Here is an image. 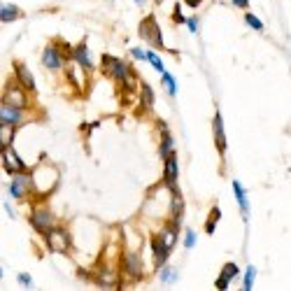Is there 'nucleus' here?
Masks as SVG:
<instances>
[{
	"mask_svg": "<svg viewBox=\"0 0 291 291\" xmlns=\"http://www.w3.org/2000/svg\"><path fill=\"white\" fill-rule=\"evenodd\" d=\"M44 235H47V247L52 249V252H68L70 249V235L61 226H56V229L52 226Z\"/></svg>",
	"mask_w": 291,
	"mask_h": 291,
	"instance_id": "1",
	"label": "nucleus"
},
{
	"mask_svg": "<svg viewBox=\"0 0 291 291\" xmlns=\"http://www.w3.org/2000/svg\"><path fill=\"white\" fill-rule=\"evenodd\" d=\"M28 88L21 84V82H9V87L5 88V93H2V103H9V105L14 107H26L28 105V96H26Z\"/></svg>",
	"mask_w": 291,
	"mask_h": 291,
	"instance_id": "2",
	"label": "nucleus"
},
{
	"mask_svg": "<svg viewBox=\"0 0 291 291\" xmlns=\"http://www.w3.org/2000/svg\"><path fill=\"white\" fill-rule=\"evenodd\" d=\"M140 35L145 37L149 44L159 47V49L166 47V44H163V37H161V28H159V24H156V19H154V17H147L140 24Z\"/></svg>",
	"mask_w": 291,
	"mask_h": 291,
	"instance_id": "3",
	"label": "nucleus"
},
{
	"mask_svg": "<svg viewBox=\"0 0 291 291\" xmlns=\"http://www.w3.org/2000/svg\"><path fill=\"white\" fill-rule=\"evenodd\" d=\"M103 70L107 72V77H112L116 82H124L128 77L126 63L119 61V58H112V56H103Z\"/></svg>",
	"mask_w": 291,
	"mask_h": 291,
	"instance_id": "4",
	"label": "nucleus"
},
{
	"mask_svg": "<svg viewBox=\"0 0 291 291\" xmlns=\"http://www.w3.org/2000/svg\"><path fill=\"white\" fill-rule=\"evenodd\" d=\"M2 166H5V173H9V175H17V173H26V166H24V161H21L17 154L12 151V147H2Z\"/></svg>",
	"mask_w": 291,
	"mask_h": 291,
	"instance_id": "5",
	"label": "nucleus"
},
{
	"mask_svg": "<svg viewBox=\"0 0 291 291\" xmlns=\"http://www.w3.org/2000/svg\"><path fill=\"white\" fill-rule=\"evenodd\" d=\"M28 189H30V175L17 173L14 179H12V184H9V196L12 198H24L28 194Z\"/></svg>",
	"mask_w": 291,
	"mask_h": 291,
	"instance_id": "6",
	"label": "nucleus"
},
{
	"mask_svg": "<svg viewBox=\"0 0 291 291\" xmlns=\"http://www.w3.org/2000/svg\"><path fill=\"white\" fill-rule=\"evenodd\" d=\"M42 63H44V68H49V70H58V68H63V65H65V63H63L61 52H58L54 44H47V47H44Z\"/></svg>",
	"mask_w": 291,
	"mask_h": 291,
	"instance_id": "7",
	"label": "nucleus"
},
{
	"mask_svg": "<svg viewBox=\"0 0 291 291\" xmlns=\"http://www.w3.org/2000/svg\"><path fill=\"white\" fill-rule=\"evenodd\" d=\"M163 182H166V186L173 191V194H177V159L175 154H170V156H166V170H163Z\"/></svg>",
	"mask_w": 291,
	"mask_h": 291,
	"instance_id": "8",
	"label": "nucleus"
},
{
	"mask_svg": "<svg viewBox=\"0 0 291 291\" xmlns=\"http://www.w3.org/2000/svg\"><path fill=\"white\" fill-rule=\"evenodd\" d=\"M124 270L131 280H140L142 277V263H140V256L135 252H126L124 256Z\"/></svg>",
	"mask_w": 291,
	"mask_h": 291,
	"instance_id": "9",
	"label": "nucleus"
},
{
	"mask_svg": "<svg viewBox=\"0 0 291 291\" xmlns=\"http://www.w3.org/2000/svg\"><path fill=\"white\" fill-rule=\"evenodd\" d=\"M30 224H33V229L40 231V233H47V231L52 229V212L49 210H35L33 214H30Z\"/></svg>",
	"mask_w": 291,
	"mask_h": 291,
	"instance_id": "10",
	"label": "nucleus"
},
{
	"mask_svg": "<svg viewBox=\"0 0 291 291\" xmlns=\"http://www.w3.org/2000/svg\"><path fill=\"white\" fill-rule=\"evenodd\" d=\"M212 131H214V145H217L219 154H226V135H224V121H221L219 112L212 119Z\"/></svg>",
	"mask_w": 291,
	"mask_h": 291,
	"instance_id": "11",
	"label": "nucleus"
},
{
	"mask_svg": "<svg viewBox=\"0 0 291 291\" xmlns=\"http://www.w3.org/2000/svg\"><path fill=\"white\" fill-rule=\"evenodd\" d=\"M82 68H84V65H80L77 61H72V63H68L65 72H68V80L80 88V91H84V88H87V77L82 75Z\"/></svg>",
	"mask_w": 291,
	"mask_h": 291,
	"instance_id": "12",
	"label": "nucleus"
},
{
	"mask_svg": "<svg viewBox=\"0 0 291 291\" xmlns=\"http://www.w3.org/2000/svg\"><path fill=\"white\" fill-rule=\"evenodd\" d=\"M238 275V265L235 263H226L224 268H221V275L217 277V282H214V287L219 291H224V289H229V284H231V280Z\"/></svg>",
	"mask_w": 291,
	"mask_h": 291,
	"instance_id": "13",
	"label": "nucleus"
},
{
	"mask_svg": "<svg viewBox=\"0 0 291 291\" xmlns=\"http://www.w3.org/2000/svg\"><path fill=\"white\" fill-rule=\"evenodd\" d=\"M0 119H2V124L17 126L19 121H21V107H14V105H9V103H2V110H0Z\"/></svg>",
	"mask_w": 291,
	"mask_h": 291,
	"instance_id": "14",
	"label": "nucleus"
},
{
	"mask_svg": "<svg viewBox=\"0 0 291 291\" xmlns=\"http://www.w3.org/2000/svg\"><path fill=\"white\" fill-rule=\"evenodd\" d=\"M14 72H17V80L21 82L28 91H33V88H35V80H33V75H30V70H28L21 61H14Z\"/></svg>",
	"mask_w": 291,
	"mask_h": 291,
	"instance_id": "15",
	"label": "nucleus"
},
{
	"mask_svg": "<svg viewBox=\"0 0 291 291\" xmlns=\"http://www.w3.org/2000/svg\"><path fill=\"white\" fill-rule=\"evenodd\" d=\"M72 61H77L80 65H84V70H91V68H93V63L88 58V49L84 42L75 44V49H72Z\"/></svg>",
	"mask_w": 291,
	"mask_h": 291,
	"instance_id": "16",
	"label": "nucleus"
},
{
	"mask_svg": "<svg viewBox=\"0 0 291 291\" xmlns=\"http://www.w3.org/2000/svg\"><path fill=\"white\" fill-rule=\"evenodd\" d=\"M151 252H154V259H156V263H159V265L166 263V259L170 256V249L163 245V240H161V238L151 240Z\"/></svg>",
	"mask_w": 291,
	"mask_h": 291,
	"instance_id": "17",
	"label": "nucleus"
},
{
	"mask_svg": "<svg viewBox=\"0 0 291 291\" xmlns=\"http://www.w3.org/2000/svg\"><path fill=\"white\" fill-rule=\"evenodd\" d=\"M233 191H235V201L240 205V212H242V217L247 219L249 217V203H247V196H245V189L240 182H233Z\"/></svg>",
	"mask_w": 291,
	"mask_h": 291,
	"instance_id": "18",
	"label": "nucleus"
},
{
	"mask_svg": "<svg viewBox=\"0 0 291 291\" xmlns=\"http://www.w3.org/2000/svg\"><path fill=\"white\" fill-rule=\"evenodd\" d=\"M161 128H163V135H161V156L166 159V156L173 154V135L166 131V124H161Z\"/></svg>",
	"mask_w": 291,
	"mask_h": 291,
	"instance_id": "19",
	"label": "nucleus"
},
{
	"mask_svg": "<svg viewBox=\"0 0 291 291\" xmlns=\"http://www.w3.org/2000/svg\"><path fill=\"white\" fill-rule=\"evenodd\" d=\"M21 17V12H19L17 5H2V12H0V19H2V24H9V21H14V19Z\"/></svg>",
	"mask_w": 291,
	"mask_h": 291,
	"instance_id": "20",
	"label": "nucleus"
},
{
	"mask_svg": "<svg viewBox=\"0 0 291 291\" xmlns=\"http://www.w3.org/2000/svg\"><path fill=\"white\" fill-rule=\"evenodd\" d=\"M182 210H184V203H182V196H179V191H177V194H173V205H170V212H173L175 224L182 219Z\"/></svg>",
	"mask_w": 291,
	"mask_h": 291,
	"instance_id": "21",
	"label": "nucleus"
},
{
	"mask_svg": "<svg viewBox=\"0 0 291 291\" xmlns=\"http://www.w3.org/2000/svg\"><path fill=\"white\" fill-rule=\"evenodd\" d=\"M98 282L103 284V287H110V284H116V282H119V277H116V270H115V268H105L103 273L98 275Z\"/></svg>",
	"mask_w": 291,
	"mask_h": 291,
	"instance_id": "22",
	"label": "nucleus"
},
{
	"mask_svg": "<svg viewBox=\"0 0 291 291\" xmlns=\"http://www.w3.org/2000/svg\"><path fill=\"white\" fill-rule=\"evenodd\" d=\"M161 240H163V245H166V247L173 252V245H175V240H177L175 229H163V233H161Z\"/></svg>",
	"mask_w": 291,
	"mask_h": 291,
	"instance_id": "23",
	"label": "nucleus"
},
{
	"mask_svg": "<svg viewBox=\"0 0 291 291\" xmlns=\"http://www.w3.org/2000/svg\"><path fill=\"white\" fill-rule=\"evenodd\" d=\"M12 135H14V126H12V124H2V133H0L2 147H9V145H12Z\"/></svg>",
	"mask_w": 291,
	"mask_h": 291,
	"instance_id": "24",
	"label": "nucleus"
},
{
	"mask_svg": "<svg viewBox=\"0 0 291 291\" xmlns=\"http://www.w3.org/2000/svg\"><path fill=\"white\" fill-rule=\"evenodd\" d=\"M142 105L154 107V91H151L149 84H142Z\"/></svg>",
	"mask_w": 291,
	"mask_h": 291,
	"instance_id": "25",
	"label": "nucleus"
},
{
	"mask_svg": "<svg viewBox=\"0 0 291 291\" xmlns=\"http://www.w3.org/2000/svg\"><path fill=\"white\" fill-rule=\"evenodd\" d=\"M219 219H221V212H219V207H214V210H212V219H207V224H205V233H207V235L214 233V226H217Z\"/></svg>",
	"mask_w": 291,
	"mask_h": 291,
	"instance_id": "26",
	"label": "nucleus"
},
{
	"mask_svg": "<svg viewBox=\"0 0 291 291\" xmlns=\"http://www.w3.org/2000/svg\"><path fill=\"white\" fill-rule=\"evenodd\" d=\"M163 84H166V91L170 93V96H175L177 93V82L173 75H168V72H163Z\"/></svg>",
	"mask_w": 291,
	"mask_h": 291,
	"instance_id": "27",
	"label": "nucleus"
},
{
	"mask_svg": "<svg viewBox=\"0 0 291 291\" xmlns=\"http://www.w3.org/2000/svg\"><path fill=\"white\" fill-rule=\"evenodd\" d=\"M254 277H256V268H252V265H249L247 275H245V287H242V289H245V291L252 289V287H254Z\"/></svg>",
	"mask_w": 291,
	"mask_h": 291,
	"instance_id": "28",
	"label": "nucleus"
},
{
	"mask_svg": "<svg viewBox=\"0 0 291 291\" xmlns=\"http://www.w3.org/2000/svg\"><path fill=\"white\" fill-rule=\"evenodd\" d=\"M245 21H247V24L254 28V30H263V24H261V19L254 17V14H249V12L245 14Z\"/></svg>",
	"mask_w": 291,
	"mask_h": 291,
	"instance_id": "29",
	"label": "nucleus"
},
{
	"mask_svg": "<svg viewBox=\"0 0 291 291\" xmlns=\"http://www.w3.org/2000/svg\"><path fill=\"white\" fill-rule=\"evenodd\" d=\"M147 61H149L159 72H163V61H161V58H159V56H156L154 52H147Z\"/></svg>",
	"mask_w": 291,
	"mask_h": 291,
	"instance_id": "30",
	"label": "nucleus"
},
{
	"mask_svg": "<svg viewBox=\"0 0 291 291\" xmlns=\"http://www.w3.org/2000/svg\"><path fill=\"white\" fill-rule=\"evenodd\" d=\"M161 280H163V282H175V280H177V273L173 270V268H163V273H161Z\"/></svg>",
	"mask_w": 291,
	"mask_h": 291,
	"instance_id": "31",
	"label": "nucleus"
},
{
	"mask_svg": "<svg viewBox=\"0 0 291 291\" xmlns=\"http://www.w3.org/2000/svg\"><path fill=\"white\" fill-rule=\"evenodd\" d=\"M196 245V233L194 231H186V235H184V247L186 249H191Z\"/></svg>",
	"mask_w": 291,
	"mask_h": 291,
	"instance_id": "32",
	"label": "nucleus"
},
{
	"mask_svg": "<svg viewBox=\"0 0 291 291\" xmlns=\"http://www.w3.org/2000/svg\"><path fill=\"white\" fill-rule=\"evenodd\" d=\"M19 282L24 284V287H30L33 280H30V275H28V273H19Z\"/></svg>",
	"mask_w": 291,
	"mask_h": 291,
	"instance_id": "33",
	"label": "nucleus"
},
{
	"mask_svg": "<svg viewBox=\"0 0 291 291\" xmlns=\"http://www.w3.org/2000/svg\"><path fill=\"white\" fill-rule=\"evenodd\" d=\"M233 5L240 7V9H247L249 7V0H233Z\"/></svg>",
	"mask_w": 291,
	"mask_h": 291,
	"instance_id": "34",
	"label": "nucleus"
},
{
	"mask_svg": "<svg viewBox=\"0 0 291 291\" xmlns=\"http://www.w3.org/2000/svg\"><path fill=\"white\" fill-rule=\"evenodd\" d=\"M186 26H189V30H191V33H196V30H198V24H196V19H189V21H186Z\"/></svg>",
	"mask_w": 291,
	"mask_h": 291,
	"instance_id": "35",
	"label": "nucleus"
},
{
	"mask_svg": "<svg viewBox=\"0 0 291 291\" xmlns=\"http://www.w3.org/2000/svg\"><path fill=\"white\" fill-rule=\"evenodd\" d=\"M133 56H135V58H147V54L142 52V49H133Z\"/></svg>",
	"mask_w": 291,
	"mask_h": 291,
	"instance_id": "36",
	"label": "nucleus"
},
{
	"mask_svg": "<svg viewBox=\"0 0 291 291\" xmlns=\"http://www.w3.org/2000/svg\"><path fill=\"white\" fill-rule=\"evenodd\" d=\"M175 21H177V24H182V21H184V17H182V12H179V7H175Z\"/></svg>",
	"mask_w": 291,
	"mask_h": 291,
	"instance_id": "37",
	"label": "nucleus"
},
{
	"mask_svg": "<svg viewBox=\"0 0 291 291\" xmlns=\"http://www.w3.org/2000/svg\"><path fill=\"white\" fill-rule=\"evenodd\" d=\"M184 2L189 5V7H198V5H201L203 0H184Z\"/></svg>",
	"mask_w": 291,
	"mask_h": 291,
	"instance_id": "38",
	"label": "nucleus"
},
{
	"mask_svg": "<svg viewBox=\"0 0 291 291\" xmlns=\"http://www.w3.org/2000/svg\"><path fill=\"white\" fill-rule=\"evenodd\" d=\"M138 2H142V0H138Z\"/></svg>",
	"mask_w": 291,
	"mask_h": 291,
	"instance_id": "39",
	"label": "nucleus"
}]
</instances>
